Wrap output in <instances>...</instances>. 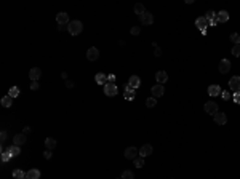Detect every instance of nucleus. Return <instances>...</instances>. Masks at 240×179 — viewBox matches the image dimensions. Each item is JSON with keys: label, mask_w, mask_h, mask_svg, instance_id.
<instances>
[{"label": "nucleus", "mask_w": 240, "mask_h": 179, "mask_svg": "<svg viewBox=\"0 0 240 179\" xmlns=\"http://www.w3.org/2000/svg\"><path fill=\"white\" fill-rule=\"evenodd\" d=\"M26 141H27V138H26V134L24 133H19V134H15V138H13V144L15 146H23L24 143H26Z\"/></svg>", "instance_id": "obj_18"}, {"label": "nucleus", "mask_w": 240, "mask_h": 179, "mask_svg": "<svg viewBox=\"0 0 240 179\" xmlns=\"http://www.w3.org/2000/svg\"><path fill=\"white\" fill-rule=\"evenodd\" d=\"M117 93H118V88H117L115 82H107L104 85V95L106 96H115Z\"/></svg>", "instance_id": "obj_2"}, {"label": "nucleus", "mask_w": 240, "mask_h": 179, "mask_svg": "<svg viewBox=\"0 0 240 179\" xmlns=\"http://www.w3.org/2000/svg\"><path fill=\"white\" fill-rule=\"evenodd\" d=\"M229 88L232 90L234 93L235 91H240V75H235L229 80Z\"/></svg>", "instance_id": "obj_7"}, {"label": "nucleus", "mask_w": 240, "mask_h": 179, "mask_svg": "<svg viewBox=\"0 0 240 179\" xmlns=\"http://www.w3.org/2000/svg\"><path fill=\"white\" fill-rule=\"evenodd\" d=\"M227 21H229V13L226 10L219 11L218 13V23H227Z\"/></svg>", "instance_id": "obj_24"}, {"label": "nucleus", "mask_w": 240, "mask_h": 179, "mask_svg": "<svg viewBox=\"0 0 240 179\" xmlns=\"http://www.w3.org/2000/svg\"><path fill=\"white\" fill-rule=\"evenodd\" d=\"M218 70H219L221 74H227V72L230 70V61H229V59H221V62H219V66H218Z\"/></svg>", "instance_id": "obj_12"}, {"label": "nucleus", "mask_w": 240, "mask_h": 179, "mask_svg": "<svg viewBox=\"0 0 240 179\" xmlns=\"http://www.w3.org/2000/svg\"><path fill=\"white\" fill-rule=\"evenodd\" d=\"M232 99H234V102H235V104H240V91H235V93H234Z\"/></svg>", "instance_id": "obj_37"}, {"label": "nucleus", "mask_w": 240, "mask_h": 179, "mask_svg": "<svg viewBox=\"0 0 240 179\" xmlns=\"http://www.w3.org/2000/svg\"><path fill=\"white\" fill-rule=\"evenodd\" d=\"M133 98H135V90L131 87H128V83H126V87H125V99L131 101Z\"/></svg>", "instance_id": "obj_23"}, {"label": "nucleus", "mask_w": 240, "mask_h": 179, "mask_svg": "<svg viewBox=\"0 0 240 179\" xmlns=\"http://www.w3.org/2000/svg\"><path fill=\"white\" fill-rule=\"evenodd\" d=\"M135 13H136L138 16H143V15L146 13L144 5H143V3H136V5H135Z\"/></svg>", "instance_id": "obj_25"}, {"label": "nucleus", "mask_w": 240, "mask_h": 179, "mask_svg": "<svg viewBox=\"0 0 240 179\" xmlns=\"http://www.w3.org/2000/svg\"><path fill=\"white\" fill-rule=\"evenodd\" d=\"M133 162H135V166L136 168H143L144 166V157H136Z\"/></svg>", "instance_id": "obj_31"}, {"label": "nucleus", "mask_w": 240, "mask_h": 179, "mask_svg": "<svg viewBox=\"0 0 240 179\" xmlns=\"http://www.w3.org/2000/svg\"><path fill=\"white\" fill-rule=\"evenodd\" d=\"M95 82H96L98 85H103V87H104V85L107 83V75L103 74V72H98V74L95 75Z\"/></svg>", "instance_id": "obj_20"}, {"label": "nucleus", "mask_w": 240, "mask_h": 179, "mask_svg": "<svg viewBox=\"0 0 240 179\" xmlns=\"http://www.w3.org/2000/svg\"><path fill=\"white\" fill-rule=\"evenodd\" d=\"M56 23H58V26H67V24L71 23L69 15H67L66 11H59V13L56 15Z\"/></svg>", "instance_id": "obj_3"}, {"label": "nucleus", "mask_w": 240, "mask_h": 179, "mask_svg": "<svg viewBox=\"0 0 240 179\" xmlns=\"http://www.w3.org/2000/svg\"><path fill=\"white\" fill-rule=\"evenodd\" d=\"M40 88V85H39V82H32L31 83V90L32 91H37V90H39Z\"/></svg>", "instance_id": "obj_38"}, {"label": "nucleus", "mask_w": 240, "mask_h": 179, "mask_svg": "<svg viewBox=\"0 0 240 179\" xmlns=\"http://www.w3.org/2000/svg\"><path fill=\"white\" fill-rule=\"evenodd\" d=\"M138 154H139V150H138L136 147H126L125 149V152H123V155H125V158H128V160H135L136 157H138Z\"/></svg>", "instance_id": "obj_6"}, {"label": "nucleus", "mask_w": 240, "mask_h": 179, "mask_svg": "<svg viewBox=\"0 0 240 179\" xmlns=\"http://www.w3.org/2000/svg\"><path fill=\"white\" fill-rule=\"evenodd\" d=\"M40 176H42V173H40V169H37V168H32L29 171H26L27 179H40Z\"/></svg>", "instance_id": "obj_15"}, {"label": "nucleus", "mask_w": 240, "mask_h": 179, "mask_svg": "<svg viewBox=\"0 0 240 179\" xmlns=\"http://www.w3.org/2000/svg\"><path fill=\"white\" fill-rule=\"evenodd\" d=\"M87 59L88 61H96V59H99V50L96 48V46H91V48H88V51H87Z\"/></svg>", "instance_id": "obj_5"}, {"label": "nucleus", "mask_w": 240, "mask_h": 179, "mask_svg": "<svg viewBox=\"0 0 240 179\" xmlns=\"http://www.w3.org/2000/svg\"><path fill=\"white\" fill-rule=\"evenodd\" d=\"M221 93H223V90H221V87H219V85H210V87H208V95H210L211 98H216V96H219Z\"/></svg>", "instance_id": "obj_14"}, {"label": "nucleus", "mask_w": 240, "mask_h": 179, "mask_svg": "<svg viewBox=\"0 0 240 179\" xmlns=\"http://www.w3.org/2000/svg\"><path fill=\"white\" fill-rule=\"evenodd\" d=\"M230 40L234 42V45H240V34L232 32V34H230Z\"/></svg>", "instance_id": "obj_32"}, {"label": "nucleus", "mask_w": 240, "mask_h": 179, "mask_svg": "<svg viewBox=\"0 0 240 179\" xmlns=\"http://www.w3.org/2000/svg\"><path fill=\"white\" fill-rule=\"evenodd\" d=\"M120 177L122 179H135V174H133V171H130V169H125Z\"/></svg>", "instance_id": "obj_30"}, {"label": "nucleus", "mask_w": 240, "mask_h": 179, "mask_svg": "<svg viewBox=\"0 0 240 179\" xmlns=\"http://www.w3.org/2000/svg\"><path fill=\"white\" fill-rule=\"evenodd\" d=\"M61 77H62L64 80H66V79H67V72H62V74H61Z\"/></svg>", "instance_id": "obj_46"}, {"label": "nucleus", "mask_w": 240, "mask_h": 179, "mask_svg": "<svg viewBox=\"0 0 240 179\" xmlns=\"http://www.w3.org/2000/svg\"><path fill=\"white\" fill-rule=\"evenodd\" d=\"M67 31H69L71 35H79L82 31H84V24H82V21H79V19H74V21H71L67 24Z\"/></svg>", "instance_id": "obj_1"}, {"label": "nucleus", "mask_w": 240, "mask_h": 179, "mask_svg": "<svg viewBox=\"0 0 240 179\" xmlns=\"http://www.w3.org/2000/svg\"><path fill=\"white\" fill-rule=\"evenodd\" d=\"M151 91H152V96H154V98H160V96H163L165 88H163V85L157 83V85H154V87L151 88Z\"/></svg>", "instance_id": "obj_9"}, {"label": "nucleus", "mask_w": 240, "mask_h": 179, "mask_svg": "<svg viewBox=\"0 0 240 179\" xmlns=\"http://www.w3.org/2000/svg\"><path fill=\"white\" fill-rule=\"evenodd\" d=\"M107 82H115V75H114V74L107 75Z\"/></svg>", "instance_id": "obj_42"}, {"label": "nucleus", "mask_w": 240, "mask_h": 179, "mask_svg": "<svg viewBox=\"0 0 240 179\" xmlns=\"http://www.w3.org/2000/svg\"><path fill=\"white\" fill-rule=\"evenodd\" d=\"M64 29H67V26H58V31H64Z\"/></svg>", "instance_id": "obj_45"}, {"label": "nucleus", "mask_w": 240, "mask_h": 179, "mask_svg": "<svg viewBox=\"0 0 240 179\" xmlns=\"http://www.w3.org/2000/svg\"><path fill=\"white\" fill-rule=\"evenodd\" d=\"M152 146L151 144H144V146H141V149H139V157H147V155H151L152 154Z\"/></svg>", "instance_id": "obj_19"}, {"label": "nucleus", "mask_w": 240, "mask_h": 179, "mask_svg": "<svg viewBox=\"0 0 240 179\" xmlns=\"http://www.w3.org/2000/svg\"><path fill=\"white\" fill-rule=\"evenodd\" d=\"M146 106L147 107H155L157 106V98H147V101H146Z\"/></svg>", "instance_id": "obj_33"}, {"label": "nucleus", "mask_w": 240, "mask_h": 179, "mask_svg": "<svg viewBox=\"0 0 240 179\" xmlns=\"http://www.w3.org/2000/svg\"><path fill=\"white\" fill-rule=\"evenodd\" d=\"M45 147H47V150H53L54 147H56V139L54 138H47L45 139Z\"/></svg>", "instance_id": "obj_22"}, {"label": "nucleus", "mask_w": 240, "mask_h": 179, "mask_svg": "<svg viewBox=\"0 0 240 179\" xmlns=\"http://www.w3.org/2000/svg\"><path fill=\"white\" fill-rule=\"evenodd\" d=\"M66 87H67V88H74V82L67 80V82H66Z\"/></svg>", "instance_id": "obj_44"}, {"label": "nucleus", "mask_w": 240, "mask_h": 179, "mask_svg": "<svg viewBox=\"0 0 240 179\" xmlns=\"http://www.w3.org/2000/svg\"><path fill=\"white\" fill-rule=\"evenodd\" d=\"M195 26L199 27L202 32H205V31H207V27H208L210 24H208V21L205 19V16H200V18H197V19H195Z\"/></svg>", "instance_id": "obj_13"}, {"label": "nucleus", "mask_w": 240, "mask_h": 179, "mask_svg": "<svg viewBox=\"0 0 240 179\" xmlns=\"http://www.w3.org/2000/svg\"><path fill=\"white\" fill-rule=\"evenodd\" d=\"M0 104H2L3 107H11V106H13V98H11L10 95L3 96V98H2V101H0Z\"/></svg>", "instance_id": "obj_21"}, {"label": "nucleus", "mask_w": 240, "mask_h": 179, "mask_svg": "<svg viewBox=\"0 0 240 179\" xmlns=\"http://www.w3.org/2000/svg\"><path fill=\"white\" fill-rule=\"evenodd\" d=\"M232 54L237 56V58L240 56V45H234V46H232Z\"/></svg>", "instance_id": "obj_36"}, {"label": "nucleus", "mask_w": 240, "mask_h": 179, "mask_svg": "<svg viewBox=\"0 0 240 179\" xmlns=\"http://www.w3.org/2000/svg\"><path fill=\"white\" fill-rule=\"evenodd\" d=\"M23 179H27V177H23Z\"/></svg>", "instance_id": "obj_47"}, {"label": "nucleus", "mask_w": 240, "mask_h": 179, "mask_svg": "<svg viewBox=\"0 0 240 179\" xmlns=\"http://www.w3.org/2000/svg\"><path fill=\"white\" fill-rule=\"evenodd\" d=\"M213 118H215V123H218V125H226V121H227V115L224 112H219V110L213 115Z\"/></svg>", "instance_id": "obj_10"}, {"label": "nucleus", "mask_w": 240, "mask_h": 179, "mask_svg": "<svg viewBox=\"0 0 240 179\" xmlns=\"http://www.w3.org/2000/svg\"><path fill=\"white\" fill-rule=\"evenodd\" d=\"M23 133H24V134H29V133H31V126H24Z\"/></svg>", "instance_id": "obj_43"}, {"label": "nucleus", "mask_w": 240, "mask_h": 179, "mask_svg": "<svg viewBox=\"0 0 240 179\" xmlns=\"http://www.w3.org/2000/svg\"><path fill=\"white\" fill-rule=\"evenodd\" d=\"M8 95H10L13 99H15V98H18V96H19V88H18V87H11V88H10V91H8Z\"/></svg>", "instance_id": "obj_28"}, {"label": "nucleus", "mask_w": 240, "mask_h": 179, "mask_svg": "<svg viewBox=\"0 0 240 179\" xmlns=\"http://www.w3.org/2000/svg\"><path fill=\"white\" fill-rule=\"evenodd\" d=\"M221 96H223L226 101H229L230 98H232V96H230V93H229V91H223V93H221Z\"/></svg>", "instance_id": "obj_39"}, {"label": "nucleus", "mask_w": 240, "mask_h": 179, "mask_svg": "<svg viewBox=\"0 0 240 179\" xmlns=\"http://www.w3.org/2000/svg\"><path fill=\"white\" fill-rule=\"evenodd\" d=\"M128 87H131L133 90H138L141 87V79L138 77V75H131V77L128 79Z\"/></svg>", "instance_id": "obj_11"}, {"label": "nucleus", "mask_w": 240, "mask_h": 179, "mask_svg": "<svg viewBox=\"0 0 240 179\" xmlns=\"http://www.w3.org/2000/svg\"><path fill=\"white\" fill-rule=\"evenodd\" d=\"M8 150H10V154H11L13 157H18V155L21 154V147H19V146H15V144L8 147Z\"/></svg>", "instance_id": "obj_26"}, {"label": "nucleus", "mask_w": 240, "mask_h": 179, "mask_svg": "<svg viewBox=\"0 0 240 179\" xmlns=\"http://www.w3.org/2000/svg\"><path fill=\"white\" fill-rule=\"evenodd\" d=\"M40 75H42V70L39 69V67H32L31 70H29V79L32 80V82H37L40 79Z\"/></svg>", "instance_id": "obj_17"}, {"label": "nucleus", "mask_w": 240, "mask_h": 179, "mask_svg": "<svg viewBox=\"0 0 240 179\" xmlns=\"http://www.w3.org/2000/svg\"><path fill=\"white\" fill-rule=\"evenodd\" d=\"M152 46H154V48H155V51H154V53H155V56H162V48H160V46H159V45H157L155 42L152 43Z\"/></svg>", "instance_id": "obj_35"}, {"label": "nucleus", "mask_w": 240, "mask_h": 179, "mask_svg": "<svg viewBox=\"0 0 240 179\" xmlns=\"http://www.w3.org/2000/svg\"><path fill=\"white\" fill-rule=\"evenodd\" d=\"M139 21H141L143 26H151V24L154 23V16H152V13L146 11L143 16H139Z\"/></svg>", "instance_id": "obj_8"}, {"label": "nucleus", "mask_w": 240, "mask_h": 179, "mask_svg": "<svg viewBox=\"0 0 240 179\" xmlns=\"http://www.w3.org/2000/svg\"><path fill=\"white\" fill-rule=\"evenodd\" d=\"M130 32H131V35H139L141 34V27L135 26V27H131V29H130Z\"/></svg>", "instance_id": "obj_34"}, {"label": "nucleus", "mask_w": 240, "mask_h": 179, "mask_svg": "<svg viewBox=\"0 0 240 179\" xmlns=\"http://www.w3.org/2000/svg\"><path fill=\"white\" fill-rule=\"evenodd\" d=\"M6 131L5 130H2V133H0V139H2V143H5V141H6Z\"/></svg>", "instance_id": "obj_41"}, {"label": "nucleus", "mask_w": 240, "mask_h": 179, "mask_svg": "<svg viewBox=\"0 0 240 179\" xmlns=\"http://www.w3.org/2000/svg\"><path fill=\"white\" fill-rule=\"evenodd\" d=\"M43 157H45V158H47V160H50V158L53 157V154H51V150H45V152H43Z\"/></svg>", "instance_id": "obj_40"}, {"label": "nucleus", "mask_w": 240, "mask_h": 179, "mask_svg": "<svg viewBox=\"0 0 240 179\" xmlns=\"http://www.w3.org/2000/svg\"><path fill=\"white\" fill-rule=\"evenodd\" d=\"M155 80H157V83H160V85H163L165 82L168 80V74L165 72V70H159L155 74Z\"/></svg>", "instance_id": "obj_16"}, {"label": "nucleus", "mask_w": 240, "mask_h": 179, "mask_svg": "<svg viewBox=\"0 0 240 179\" xmlns=\"http://www.w3.org/2000/svg\"><path fill=\"white\" fill-rule=\"evenodd\" d=\"M118 179H122V177H118Z\"/></svg>", "instance_id": "obj_48"}, {"label": "nucleus", "mask_w": 240, "mask_h": 179, "mask_svg": "<svg viewBox=\"0 0 240 179\" xmlns=\"http://www.w3.org/2000/svg\"><path fill=\"white\" fill-rule=\"evenodd\" d=\"M13 177L15 179H23V177H26V173L23 171V169L16 168V169H13Z\"/></svg>", "instance_id": "obj_27"}, {"label": "nucleus", "mask_w": 240, "mask_h": 179, "mask_svg": "<svg viewBox=\"0 0 240 179\" xmlns=\"http://www.w3.org/2000/svg\"><path fill=\"white\" fill-rule=\"evenodd\" d=\"M204 109H205V112H207V114H210V115H215L216 112H218V102H215V101L205 102Z\"/></svg>", "instance_id": "obj_4"}, {"label": "nucleus", "mask_w": 240, "mask_h": 179, "mask_svg": "<svg viewBox=\"0 0 240 179\" xmlns=\"http://www.w3.org/2000/svg\"><path fill=\"white\" fill-rule=\"evenodd\" d=\"M13 155L10 154V150H2V162H10V158H11Z\"/></svg>", "instance_id": "obj_29"}]
</instances>
